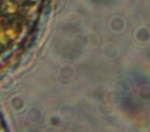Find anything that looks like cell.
Returning <instances> with one entry per match:
<instances>
[{"label":"cell","mask_w":150,"mask_h":132,"mask_svg":"<svg viewBox=\"0 0 150 132\" xmlns=\"http://www.w3.org/2000/svg\"><path fill=\"white\" fill-rule=\"evenodd\" d=\"M0 132H8L7 125H6V123H5V120H4L2 116H1V113H0Z\"/></svg>","instance_id":"cell-2"},{"label":"cell","mask_w":150,"mask_h":132,"mask_svg":"<svg viewBox=\"0 0 150 132\" xmlns=\"http://www.w3.org/2000/svg\"><path fill=\"white\" fill-rule=\"evenodd\" d=\"M42 6L43 0H0V69L27 46Z\"/></svg>","instance_id":"cell-1"}]
</instances>
